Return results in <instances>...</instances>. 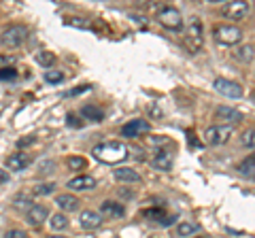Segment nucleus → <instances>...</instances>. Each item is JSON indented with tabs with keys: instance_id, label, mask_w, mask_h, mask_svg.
Instances as JSON below:
<instances>
[{
	"instance_id": "1",
	"label": "nucleus",
	"mask_w": 255,
	"mask_h": 238,
	"mask_svg": "<svg viewBox=\"0 0 255 238\" xmlns=\"http://www.w3.org/2000/svg\"><path fill=\"white\" fill-rule=\"evenodd\" d=\"M92 153L98 162L115 166L119 162L128 160L130 149H128V145H124V142H119V140H111V142H100V145H96Z\"/></svg>"
},
{
	"instance_id": "2",
	"label": "nucleus",
	"mask_w": 255,
	"mask_h": 238,
	"mask_svg": "<svg viewBox=\"0 0 255 238\" xmlns=\"http://www.w3.org/2000/svg\"><path fill=\"white\" fill-rule=\"evenodd\" d=\"M28 38V28L23 26V23H11V26H6L2 30V34H0V43L6 49H17L26 43Z\"/></svg>"
},
{
	"instance_id": "3",
	"label": "nucleus",
	"mask_w": 255,
	"mask_h": 238,
	"mask_svg": "<svg viewBox=\"0 0 255 238\" xmlns=\"http://www.w3.org/2000/svg\"><path fill=\"white\" fill-rule=\"evenodd\" d=\"M183 45L187 47L191 53H198L204 45V36H202V19L194 17L189 21V26L185 30V36H183Z\"/></svg>"
},
{
	"instance_id": "4",
	"label": "nucleus",
	"mask_w": 255,
	"mask_h": 238,
	"mask_svg": "<svg viewBox=\"0 0 255 238\" xmlns=\"http://www.w3.org/2000/svg\"><path fill=\"white\" fill-rule=\"evenodd\" d=\"M213 36L215 41L226 45V47H232L236 43L243 41V30L238 26H230V23H221V26H215L213 30Z\"/></svg>"
},
{
	"instance_id": "5",
	"label": "nucleus",
	"mask_w": 255,
	"mask_h": 238,
	"mask_svg": "<svg viewBox=\"0 0 255 238\" xmlns=\"http://www.w3.org/2000/svg\"><path fill=\"white\" fill-rule=\"evenodd\" d=\"M157 21H159V26H162V28L172 30V32H181V30H183L181 11L174 9V6H162L159 13H157Z\"/></svg>"
},
{
	"instance_id": "6",
	"label": "nucleus",
	"mask_w": 255,
	"mask_h": 238,
	"mask_svg": "<svg viewBox=\"0 0 255 238\" xmlns=\"http://www.w3.org/2000/svg\"><path fill=\"white\" fill-rule=\"evenodd\" d=\"M213 87H215V92H219L221 96H226V98H243L245 96V90H243V85L241 83H236V81H230V79H223V77H217L213 81Z\"/></svg>"
},
{
	"instance_id": "7",
	"label": "nucleus",
	"mask_w": 255,
	"mask_h": 238,
	"mask_svg": "<svg viewBox=\"0 0 255 238\" xmlns=\"http://www.w3.org/2000/svg\"><path fill=\"white\" fill-rule=\"evenodd\" d=\"M230 136H232V128H228V125H209V128L204 130V138L213 147L226 145Z\"/></svg>"
},
{
	"instance_id": "8",
	"label": "nucleus",
	"mask_w": 255,
	"mask_h": 238,
	"mask_svg": "<svg viewBox=\"0 0 255 238\" xmlns=\"http://www.w3.org/2000/svg\"><path fill=\"white\" fill-rule=\"evenodd\" d=\"M243 119H245V115L234 107H217V111H215V121H217V125L232 128L234 123L243 121Z\"/></svg>"
},
{
	"instance_id": "9",
	"label": "nucleus",
	"mask_w": 255,
	"mask_h": 238,
	"mask_svg": "<svg viewBox=\"0 0 255 238\" xmlns=\"http://www.w3.org/2000/svg\"><path fill=\"white\" fill-rule=\"evenodd\" d=\"M249 13H251V4H249V2H243V0H236V2H228V4L221 9L223 17H226V19H232V21H241V19H245Z\"/></svg>"
},
{
	"instance_id": "10",
	"label": "nucleus",
	"mask_w": 255,
	"mask_h": 238,
	"mask_svg": "<svg viewBox=\"0 0 255 238\" xmlns=\"http://www.w3.org/2000/svg\"><path fill=\"white\" fill-rule=\"evenodd\" d=\"M151 130L149 121L145 119H132V121H128L124 128H122V134L126 138H136V136H142V134H147Z\"/></svg>"
},
{
	"instance_id": "11",
	"label": "nucleus",
	"mask_w": 255,
	"mask_h": 238,
	"mask_svg": "<svg viewBox=\"0 0 255 238\" xmlns=\"http://www.w3.org/2000/svg\"><path fill=\"white\" fill-rule=\"evenodd\" d=\"M47 217H49V209H47L45 204H32L30 209H28V213H26L28 224H30V226H34V228L43 226Z\"/></svg>"
},
{
	"instance_id": "12",
	"label": "nucleus",
	"mask_w": 255,
	"mask_h": 238,
	"mask_svg": "<svg viewBox=\"0 0 255 238\" xmlns=\"http://www.w3.org/2000/svg\"><path fill=\"white\" fill-rule=\"evenodd\" d=\"M102 221H105V217L98 211H83L79 215V224H81L83 230H98L102 226Z\"/></svg>"
},
{
	"instance_id": "13",
	"label": "nucleus",
	"mask_w": 255,
	"mask_h": 238,
	"mask_svg": "<svg viewBox=\"0 0 255 238\" xmlns=\"http://www.w3.org/2000/svg\"><path fill=\"white\" fill-rule=\"evenodd\" d=\"M66 185H68V189H77V192H87V189H94V187H96V179L90 177V174H79V177L70 179Z\"/></svg>"
},
{
	"instance_id": "14",
	"label": "nucleus",
	"mask_w": 255,
	"mask_h": 238,
	"mask_svg": "<svg viewBox=\"0 0 255 238\" xmlns=\"http://www.w3.org/2000/svg\"><path fill=\"white\" fill-rule=\"evenodd\" d=\"M30 164V157L26 153H13L4 160V166L9 168L11 172H19V170H26V166Z\"/></svg>"
},
{
	"instance_id": "15",
	"label": "nucleus",
	"mask_w": 255,
	"mask_h": 238,
	"mask_svg": "<svg viewBox=\"0 0 255 238\" xmlns=\"http://www.w3.org/2000/svg\"><path fill=\"white\" fill-rule=\"evenodd\" d=\"M100 215H105V217H111V219H117V217H124L126 215V206L124 204H119V202H102L100 206Z\"/></svg>"
},
{
	"instance_id": "16",
	"label": "nucleus",
	"mask_w": 255,
	"mask_h": 238,
	"mask_svg": "<svg viewBox=\"0 0 255 238\" xmlns=\"http://www.w3.org/2000/svg\"><path fill=\"white\" fill-rule=\"evenodd\" d=\"M151 164H153V168H157V170H170L172 168V153L166 151V149H159V151H155Z\"/></svg>"
},
{
	"instance_id": "17",
	"label": "nucleus",
	"mask_w": 255,
	"mask_h": 238,
	"mask_svg": "<svg viewBox=\"0 0 255 238\" xmlns=\"http://www.w3.org/2000/svg\"><path fill=\"white\" fill-rule=\"evenodd\" d=\"M115 179L119 181V183H138L140 181V174L134 170V168H126V166H122V168H115Z\"/></svg>"
},
{
	"instance_id": "18",
	"label": "nucleus",
	"mask_w": 255,
	"mask_h": 238,
	"mask_svg": "<svg viewBox=\"0 0 255 238\" xmlns=\"http://www.w3.org/2000/svg\"><path fill=\"white\" fill-rule=\"evenodd\" d=\"M55 204H58L62 211H66V213H73V211H77L79 206H81V202H79L75 196H70V194H60L58 198H55Z\"/></svg>"
},
{
	"instance_id": "19",
	"label": "nucleus",
	"mask_w": 255,
	"mask_h": 238,
	"mask_svg": "<svg viewBox=\"0 0 255 238\" xmlns=\"http://www.w3.org/2000/svg\"><path fill=\"white\" fill-rule=\"evenodd\" d=\"M81 115L87 119V121H94V123H100L105 119V111L100 107H92V105H85L81 109Z\"/></svg>"
},
{
	"instance_id": "20",
	"label": "nucleus",
	"mask_w": 255,
	"mask_h": 238,
	"mask_svg": "<svg viewBox=\"0 0 255 238\" xmlns=\"http://www.w3.org/2000/svg\"><path fill=\"white\" fill-rule=\"evenodd\" d=\"M238 172H241L243 177H247V179H253V174H255V157L253 155L247 157V160L238 166Z\"/></svg>"
},
{
	"instance_id": "21",
	"label": "nucleus",
	"mask_w": 255,
	"mask_h": 238,
	"mask_svg": "<svg viewBox=\"0 0 255 238\" xmlns=\"http://www.w3.org/2000/svg\"><path fill=\"white\" fill-rule=\"evenodd\" d=\"M198 224H191V221H183V224H179V228H177V234L181 236V238H187V236H194L196 232H198Z\"/></svg>"
},
{
	"instance_id": "22",
	"label": "nucleus",
	"mask_w": 255,
	"mask_h": 238,
	"mask_svg": "<svg viewBox=\"0 0 255 238\" xmlns=\"http://www.w3.org/2000/svg\"><path fill=\"white\" fill-rule=\"evenodd\" d=\"M236 58L245 62V64H249V62H253V45H243L236 49Z\"/></svg>"
},
{
	"instance_id": "23",
	"label": "nucleus",
	"mask_w": 255,
	"mask_h": 238,
	"mask_svg": "<svg viewBox=\"0 0 255 238\" xmlns=\"http://www.w3.org/2000/svg\"><path fill=\"white\" fill-rule=\"evenodd\" d=\"M51 228L55 230V232H64V230L68 228V219L64 213H58V215L51 217Z\"/></svg>"
},
{
	"instance_id": "24",
	"label": "nucleus",
	"mask_w": 255,
	"mask_h": 238,
	"mask_svg": "<svg viewBox=\"0 0 255 238\" xmlns=\"http://www.w3.org/2000/svg\"><path fill=\"white\" fill-rule=\"evenodd\" d=\"M66 166H68L70 170H83L85 166H87V162L83 160L81 155H68L66 157Z\"/></svg>"
},
{
	"instance_id": "25",
	"label": "nucleus",
	"mask_w": 255,
	"mask_h": 238,
	"mask_svg": "<svg viewBox=\"0 0 255 238\" xmlns=\"http://www.w3.org/2000/svg\"><path fill=\"white\" fill-rule=\"evenodd\" d=\"M36 62H38L41 66L49 68V66L55 64V55H53L51 51H38V53H36Z\"/></svg>"
},
{
	"instance_id": "26",
	"label": "nucleus",
	"mask_w": 255,
	"mask_h": 238,
	"mask_svg": "<svg viewBox=\"0 0 255 238\" xmlns=\"http://www.w3.org/2000/svg\"><path fill=\"white\" fill-rule=\"evenodd\" d=\"M43 79H45L47 83L55 85V83H62L64 81V73H60V70H47V73L43 75Z\"/></svg>"
},
{
	"instance_id": "27",
	"label": "nucleus",
	"mask_w": 255,
	"mask_h": 238,
	"mask_svg": "<svg viewBox=\"0 0 255 238\" xmlns=\"http://www.w3.org/2000/svg\"><path fill=\"white\" fill-rule=\"evenodd\" d=\"M53 189H55V183H43V185L34 187L32 196H49V194H53Z\"/></svg>"
},
{
	"instance_id": "28",
	"label": "nucleus",
	"mask_w": 255,
	"mask_h": 238,
	"mask_svg": "<svg viewBox=\"0 0 255 238\" xmlns=\"http://www.w3.org/2000/svg\"><path fill=\"white\" fill-rule=\"evenodd\" d=\"M17 77V70L15 68H0V81H13V79Z\"/></svg>"
},
{
	"instance_id": "29",
	"label": "nucleus",
	"mask_w": 255,
	"mask_h": 238,
	"mask_svg": "<svg viewBox=\"0 0 255 238\" xmlns=\"http://www.w3.org/2000/svg\"><path fill=\"white\" fill-rule=\"evenodd\" d=\"M253 136H255V130H253V128H249V130L243 134V145H245L247 149H253V145H255Z\"/></svg>"
},
{
	"instance_id": "30",
	"label": "nucleus",
	"mask_w": 255,
	"mask_h": 238,
	"mask_svg": "<svg viewBox=\"0 0 255 238\" xmlns=\"http://www.w3.org/2000/svg\"><path fill=\"white\" fill-rule=\"evenodd\" d=\"M13 204L19 206V209H26V206L30 209V206H32V196H17V198L13 200Z\"/></svg>"
},
{
	"instance_id": "31",
	"label": "nucleus",
	"mask_w": 255,
	"mask_h": 238,
	"mask_svg": "<svg viewBox=\"0 0 255 238\" xmlns=\"http://www.w3.org/2000/svg\"><path fill=\"white\" fill-rule=\"evenodd\" d=\"M66 121H68L70 128H81V125H83L81 117H77L75 113H68V115H66Z\"/></svg>"
},
{
	"instance_id": "32",
	"label": "nucleus",
	"mask_w": 255,
	"mask_h": 238,
	"mask_svg": "<svg viewBox=\"0 0 255 238\" xmlns=\"http://www.w3.org/2000/svg\"><path fill=\"white\" fill-rule=\"evenodd\" d=\"M4 238H28V234L23 232V230H9V232L4 234Z\"/></svg>"
},
{
	"instance_id": "33",
	"label": "nucleus",
	"mask_w": 255,
	"mask_h": 238,
	"mask_svg": "<svg viewBox=\"0 0 255 238\" xmlns=\"http://www.w3.org/2000/svg\"><path fill=\"white\" fill-rule=\"evenodd\" d=\"M70 26H77V28H92L90 26V21H85V19H75V21H68Z\"/></svg>"
},
{
	"instance_id": "34",
	"label": "nucleus",
	"mask_w": 255,
	"mask_h": 238,
	"mask_svg": "<svg viewBox=\"0 0 255 238\" xmlns=\"http://www.w3.org/2000/svg\"><path fill=\"white\" fill-rule=\"evenodd\" d=\"M90 90V85H83V87H79V90H73V92H68L66 96H77V94H81V92H87Z\"/></svg>"
},
{
	"instance_id": "35",
	"label": "nucleus",
	"mask_w": 255,
	"mask_h": 238,
	"mask_svg": "<svg viewBox=\"0 0 255 238\" xmlns=\"http://www.w3.org/2000/svg\"><path fill=\"white\" fill-rule=\"evenodd\" d=\"M32 142H34V138H32V136H28V138H23V140H19V142H17V145H19V147H26V145H32Z\"/></svg>"
},
{
	"instance_id": "36",
	"label": "nucleus",
	"mask_w": 255,
	"mask_h": 238,
	"mask_svg": "<svg viewBox=\"0 0 255 238\" xmlns=\"http://www.w3.org/2000/svg\"><path fill=\"white\" fill-rule=\"evenodd\" d=\"M4 181H9V172L0 168V183H4Z\"/></svg>"
},
{
	"instance_id": "37",
	"label": "nucleus",
	"mask_w": 255,
	"mask_h": 238,
	"mask_svg": "<svg viewBox=\"0 0 255 238\" xmlns=\"http://www.w3.org/2000/svg\"><path fill=\"white\" fill-rule=\"evenodd\" d=\"M151 115H153V117H162L164 113H162V111H159V109H155L153 105H151Z\"/></svg>"
},
{
	"instance_id": "38",
	"label": "nucleus",
	"mask_w": 255,
	"mask_h": 238,
	"mask_svg": "<svg viewBox=\"0 0 255 238\" xmlns=\"http://www.w3.org/2000/svg\"><path fill=\"white\" fill-rule=\"evenodd\" d=\"M0 62H13V58H0Z\"/></svg>"
},
{
	"instance_id": "39",
	"label": "nucleus",
	"mask_w": 255,
	"mask_h": 238,
	"mask_svg": "<svg viewBox=\"0 0 255 238\" xmlns=\"http://www.w3.org/2000/svg\"><path fill=\"white\" fill-rule=\"evenodd\" d=\"M47 238H66V236H47Z\"/></svg>"
}]
</instances>
